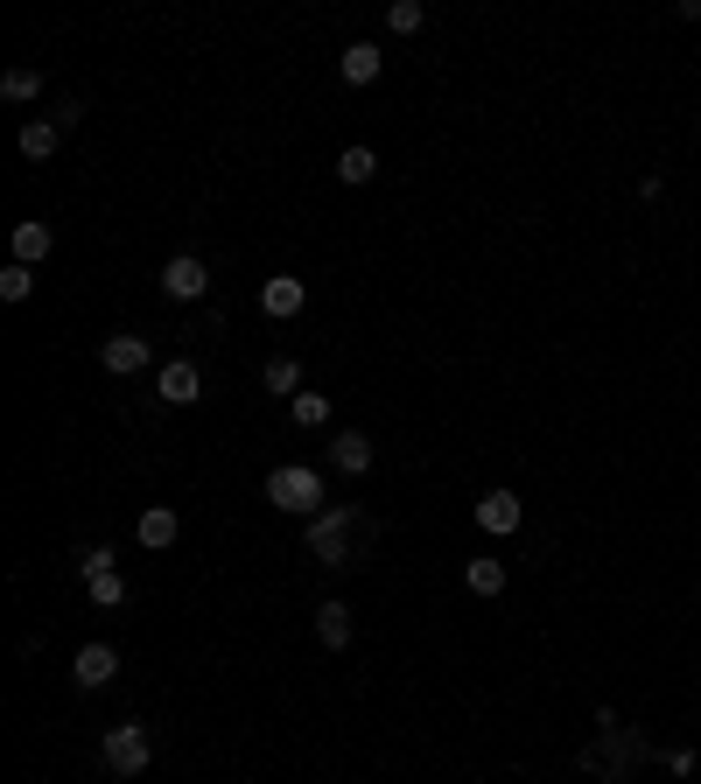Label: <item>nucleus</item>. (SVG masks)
Returning <instances> with one entry per match:
<instances>
[{
	"mask_svg": "<svg viewBox=\"0 0 701 784\" xmlns=\"http://www.w3.org/2000/svg\"><path fill=\"white\" fill-rule=\"evenodd\" d=\"M0 91H8L14 106H22V99H43V70H29V64H22V70H8V78H0Z\"/></svg>",
	"mask_w": 701,
	"mask_h": 784,
	"instance_id": "obj_23",
	"label": "nucleus"
},
{
	"mask_svg": "<svg viewBox=\"0 0 701 784\" xmlns=\"http://www.w3.org/2000/svg\"><path fill=\"white\" fill-rule=\"evenodd\" d=\"M337 70H344V85H372L379 78V43H351Z\"/></svg>",
	"mask_w": 701,
	"mask_h": 784,
	"instance_id": "obj_17",
	"label": "nucleus"
},
{
	"mask_svg": "<svg viewBox=\"0 0 701 784\" xmlns=\"http://www.w3.org/2000/svg\"><path fill=\"white\" fill-rule=\"evenodd\" d=\"M35 295V266H0V301H29Z\"/></svg>",
	"mask_w": 701,
	"mask_h": 784,
	"instance_id": "obj_22",
	"label": "nucleus"
},
{
	"mask_svg": "<svg viewBox=\"0 0 701 784\" xmlns=\"http://www.w3.org/2000/svg\"><path fill=\"white\" fill-rule=\"evenodd\" d=\"M337 176H344L351 189L372 183V176H379V155H372V147H344V155H337Z\"/></svg>",
	"mask_w": 701,
	"mask_h": 784,
	"instance_id": "obj_19",
	"label": "nucleus"
},
{
	"mask_svg": "<svg viewBox=\"0 0 701 784\" xmlns=\"http://www.w3.org/2000/svg\"><path fill=\"white\" fill-rule=\"evenodd\" d=\"M267 505L302 511V519H316V511H324V476H316V470H302V463H281V470L267 476Z\"/></svg>",
	"mask_w": 701,
	"mask_h": 784,
	"instance_id": "obj_4",
	"label": "nucleus"
},
{
	"mask_svg": "<svg viewBox=\"0 0 701 784\" xmlns=\"http://www.w3.org/2000/svg\"><path fill=\"white\" fill-rule=\"evenodd\" d=\"M330 463L344 470V476H365V470H372V434L344 428V434H337V442H330Z\"/></svg>",
	"mask_w": 701,
	"mask_h": 784,
	"instance_id": "obj_13",
	"label": "nucleus"
},
{
	"mask_svg": "<svg viewBox=\"0 0 701 784\" xmlns=\"http://www.w3.org/2000/svg\"><path fill=\"white\" fill-rule=\"evenodd\" d=\"M70 680H78L85 694H99V686H112V680H120V652H112V644H85V652H78V665H70Z\"/></svg>",
	"mask_w": 701,
	"mask_h": 784,
	"instance_id": "obj_7",
	"label": "nucleus"
},
{
	"mask_svg": "<svg viewBox=\"0 0 701 784\" xmlns=\"http://www.w3.org/2000/svg\"><path fill=\"white\" fill-rule=\"evenodd\" d=\"M134 532H141V546H147V553H162V546H176V532H183V519H176V511H168V505H147Z\"/></svg>",
	"mask_w": 701,
	"mask_h": 784,
	"instance_id": "obj_14",
	"label": "nucleus"
},
{
	"mask_svg": "<svg viewBox=\"0 0 701 784\" xmlns=\"http://www.w3.org/2000/svg\"><path fill=\"white\" fill-rule=\"evenodd\" d=\"M78 567H85V588H91V603H99V609H120L127 603V582H120V567H112L106 546H85Z\"/></svg>",
	"mask_w": 701,
	"mask_h": 784,
	"instance_id": "obj_5",
	"label": "nucleus"
},
{
	"mask_svg": "<svg viewBox=\"0 0 701 784\" xmlns=\"http://www.w3.org/2000/svg\"><path fill=\"white\" fill-rule=\"evenodd\" d=\"M288 413H295V428H324V420H330V393H295Z\"/></svg>",
	"mask_w": 701,
	"mask_h": 784,
	"instance_id": "obj_20",
	"label": "nucleus"
},
{
	"mask_svg": "<svg viewBox=\"0 0 701 784\" xmlns=\"http://www.w3.org/2000/svg\"><path fill=\"white\" fill-rule=\"evenodd\" d=\"M421 22H428V8H421V0H393V8H386V29H401V35H414Z\"/></svg>",
	"mask_w": 701,
	"mask_h": 784,
	"instance_id": "obj_24",
	"label": "nucleus"
},
{
	"mask_svg": "<svg viewBox=\"0 0 701 784\" xmlns=\"http://www.w3.org/2000/svg\"><path fill=\"white\" fill-rule=\"evenodd\" d=\"M351 532H365V511H358V505H324V511L309 519V553H316L324 567H351V561H358Z\"/></svg>",
	"mask_w": 701,
	"mask_h": 784,
	"instance_id": "obj_2",
	"label": "nucleus"
},
{
	"mask_svg": "<svg viewBox=\"0 0 701 784\" xmlns=\"http://www.w3.org/2000/svg\"><path fill=\"white\" fill-rule=\"evenodd\" d=\"M99 763L112 777H141L147 763H155V729H147V721H112L99 736Z\"/></svg>",
	"mask_w": 701,
	"mask_h": 784,
	"instance_id": "obj_3",
	"label": "nucleus"
},
{
	"mask_svg": "<svg viewBox=\"0 0 701 784\" xmlns=\"http://www.w3.org/2000/svg\"><path fill=\"white\" fill-rule=\"evenodd\" d=\"M155 393H162V407H189V399H204V372L189 357H176V365H162Z\"/></svg>",
	"mask_w": 701,
	"mask_h": 784,
	"instance_id": "obj_8",
	"label": "nucleus"
},
{
	"mask_svg": "<svg viewBox=\"0 0 701 784\" xmlns=\"http://www.w3.org/2000/svg\"><path fill=\"white\" fill-rule=\"evenodd\" d=\"M596 729H603V736L590 742V750H582V771H603V784H624V777H632V763L646 757L653 742L638 736V729H624V721L611 715V707L596 715Z\"/></svg>",
	"mask_w": 701,
	"mask_h": 784,
	"instance_id": "obj_1",
	"label": "nucleus"
},
{
	"mask_svg": "<svg viewBox=\"0 0 701 784\" xmlns=\"http://www.w3.org/2000/svg\"><path fill=\"white\" fill-rule=\"evenodd\" d=\"M519 519H526V505H519L513 490H484L478 497V526L499 532V540H505V532H519Z\"/></svg>",
	"mask_w": 701,
	"mask_h": 784,
	"instance_id": "obj_9",
	"label": "nucleus"
},
{
	"mask_svg": "<svg viewBox=\"0 0 701 784\" xmlns=\"http://www.w3.org/2000/svg\"><path fill=\"white\" fill-rule=\"evenodd\" d=\"M162 295L168 301H204V295H211V266H204L197 253H176L162 266Z\"/></svg>",
	"mask_w": 701,
	"mask_h": 784,
	"instance_id": "obj_6",
	"label": "nucleus"
},
{
	"mask_svg": "<svg viewBox=\"0 0 701 784\" xmlns=\"http://www.w3.org/2000/svg\"><path fill=\"white\" fill-rule=\"evenodd\" d=\"M316 638H324L330 652H344V644H351V609L344 603H324V609H316Z\"/></svg>",
	"mask_w": 701,
	"mask_h": 784,
	"instance_id": "obj_15",
	"label": "nucleus"
},
{
	"mask_svg": "<svg viewBox=\"0 0 701 784\" xmlns=\"http://www.w3.org/2000/svg\"><path fill=\"white\" fill-rule=\"evenodd\" d=\"M260 378H267V393H302V365H295V357H267V372H260Z\"/></svg>",
	"mask_w": 701,
	"mask_h": 784,
	"instance_id": "obj_21",
	"label": "nucleus"
},
{
	"mask_svg": "<svg viewBox=\"0 0 701 784\" xmlns=\"http://www.w3.org/2000/svg\"><path fill=\"white\" fill-rule=\"evenodd\" d=\"M302 301H309V288H302L295 274H274L267 288H260V309H267L274 322H295V316H302Z\"/></svg>",
	"mask_w": 701,
	"mask_h": 784,
	"instance_id": "obj_10",
	"label": "nucleus"
},
{
	"mask_svg": "<svg viewBox=\"0 0 701 784\" xmlns=\"http://www.w3.org/2000/svg\"><path fill=\"white\" fill-rule=\"evenodd\" d=\"M56 141H64V126H56V120H29V126H22V155H29V162H50Z\"/></svg>",
	"mask_w": 701,
	"mask_h": 784,
	"instance_id": "obj_16",
	"label": "nucleus"
},
{
	"mask_svg": "<svg viewBox=\"0 0 701 784\" xmlns=\"http://www.w3.org/2000/svg\"><path fill=\"white\" fill-rule=\"evenodd\" d=\"M463 582H470V596H499V588H505V561H491V553H484V561L463 567Z\"/></svg>",
	"mask_w": 701,
	"mask_h": 784,
	"instance_id": "obj_18",
	"label": "nucleus"
},
{
	"mask_svg": "<svg viewBox=\"0 0 701 784\" xmlns=\"http://www.w3.org/2000/svg\"><path fill=\"white\" fill-rule=\"evenodd\" d=\"M99 365H106L112 378L141 372V365H147V336H106V343H99Z\"/></svg>",
	"mask_w": 701,
	"mask_h": 784,
	"instance_id": "obj_11",
	"label": "nucleus"
},
{
	"mask_svg": "<svg viewBox=\"0 0 701 784\" xmlns=\"http://www.w3.org/2000/svg\"><path fill=\"white\" fill-rule=\"evenodd\" d=\"M50 245H56V232H50L43 218H29V224H14L8 253H14V266H35V260H50Z\"/></svg>",
	"mask_w": 701,
	"mask_h": 784,
	"instance_id": "obj_12",
	"label": "nucleus"
}]
</instances>
